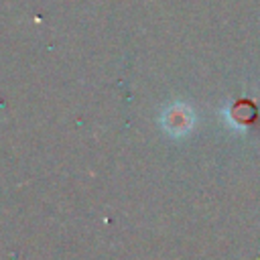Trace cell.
Returning a JSON list of instances; mask_svg holds the SVG:
<instances>
[{
    "mask_svg": "<svg viewBox=\"0 0 260 260\" xmlns=\"http://www.w3.org/2000/svg\"><path fill=\"white\" fill-rule=\"evenodd\" d=\"M160 126L169 136L181 138L193 130L195 114H193L191 106H187L183 102H175V104L167 106L165 112L160 114Z\"/></svg>",
    "mask_w": 260,
    "mask_h": 260,
    "instance_id": "1",
    "label": "cell"
}]
</instances>
